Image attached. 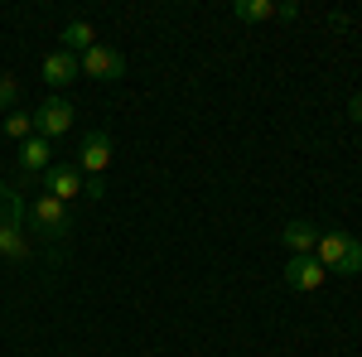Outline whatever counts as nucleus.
<instances>
[{
	"label": "nucleus",
	"instance_id": "nucleus-13",
	"mask_svg": "<svg viewBox=\"0 0 362 357\" xmlns=\"http://www.w3.org/2000/svg\"><path fill=\"white\" fill-rule=\"evenodd\" d=\"M10 222H25V203H20L15 189L0 184V227H10Z\"/></svg>",
	"mask_w": 362,
	"mask_h": 357
},
{
	"label": "nucleus",
	"instance_id": "nucleus-15",
	"mask_svg": "<svg viewBox=\"0 0 362 357\" xmlns=\"http://www.w3.org/2000/svg\"><path fill=\"white\" fill-rule=\"evenodd\" d=\"M15 102H20V83L10 73H0V111H15Z\"/></svg>",
	"mask_w": 362,
	"mask_h": 357
},
{
	"label": "nucleus",
	"instance_id": "nucleus-5",
	"mask_svg": "<svg viewBox=\"0 0 362 357\" xmlns=\"http://www.w3.org/2000/svg\"><path fill=\"white\" fill-rule=\"evenodd\" d=\"M112 136L107 131H87L83 145H78V169H83L87 179H102L107 174V165H112Z\"/></svg>",
	"mask_w": 362,
	"mask_h": 357
},
{
	"label": "nucleus",
	"instance_id": "nucleus-1",
	"mask_svg": "<svg viewBox=\"0 0 362 357\" xmlns=\"http://www.w3.org/2000/svg\"><path fill=\"white\" fill-rule=\"evenodd\" d=\"M314 261H319L329 275H358L362 271V242L348 237V232H319Z\"/></svg>",
	"mask_w": 362,
	"mask_h": 357
},
{
	"label": "nucleus",
	"instance_id": "nucleus-6",
	"mask_svg": "<svg viewBox=\"0 0 362 357\" xmlns=\"http://www.w3.org/2000/svg\"><path fill=\"white\" fill-rule=\"evenodd\" d=\"M324 280H329V271H324L314 256H290V266H285V285H290V290L314 295V290H324Z\"/></svg>",
	"mask_w": 362,
	"mask_h": 357
},
{
	"label": "nucleus",
	"instance_id": "nucleus-18",
	"mask_svg": "<svg viewBox=\"0 0 362 357\" xmlns=\"http://www.w3.org/2000/svg\"><path fill=\"white\" fill-rule=\"evenodd\" d=\"M295 15H300V5H290V0H285V5H276V20H295Z\"/></svg>",
	"mask_w": 362,
	"mask_h": 357
},
{
	"label": "nucleus",
	"instance_id": "nucleus-9",
	"mask_svg": "<svg viewBox=\"0 0 362 357\" xmlns=\"http://www.w3.org/2000/svg\"><path fill=\"white\" fill-rule=\"evenodd\" d=\"M44 193H54L58 203L78 198V193H83V169L78 165H54L49 174H44Z\"/></svg>",
	"mask_w": 362,
	"mask_h": 357
},
{
	"label": "nucleus",
	"instance_id": "nucleus-7",
	"mask_svg": "<svg viewBox=\"0 0 362 357\" xmlns=\"http://www.w3.org/2000/svg\"><path fill=\"white\" fill-rule=\"evenodd\" d=\"M49 169H54V140L29 136L25 145H20V174H25V179H39V174H49Z\"/></svg>",
	"mask_w": 362,
	"mask_h": 357
},
{
	"label": "nucleus",
	"instance_id": "nucleus-3",
	"mask_svg": "<svg viewBox=\"0 0 362 357\" xmlns=\"http://www.w3.org/2000/svg\"><path fill=\"white\" fill-rule=\"evenodd\" d=\"M78 63H83V78H92V83H121L126 78V58L112 44H92Z\"/></svg>",
	"mask_w": 362,
	"mask_h": 357
},
{
	"label": "nucleus",
	"instance_id": "nucleus-17",
	"mask_svg": "<svg viewBox=\"0 0 362 357\" xmlns=\"http://www.w3.org/2000/svg\"><path fill=\"white\" fill-rule=\"evenodd\" d=\"M348 116H353V121L362 126V92H358V97H348Z\"/></svg>",
	"mask_w": 362,
	"mask_h": 357
},
{
	"label": "nucleus",
	"instance_id": "nucleus-8",
	"mask_svg": "<svg viewBox=\"0 0 362 357\" xmlns=\"http://www.w3.org/2000/svg\"><path fill=\"white\" fill-rule=\"evenodd\" d=\"M44 83L49 87H68V83H78L83 78V63H78V54H68V49H58V54H49L44 58Z\"/></svg>",
	"mask_w": 362,
	"mask_h": 357
},
{
	"label": "nucleus",
	"instance_id": "nucleus-11",
	"mask_svg": "<svg viewBox=\"0 0 362 357\" xmlns=\"http://www.w3.org/2000/svg\"><path fill=\"white\" fill-rule=\"evenodd\" d=\"M58 39H63V49H68V54H78V58H83L87 49H92V44H97V29L87 25V20H68V25H63V34H58Z\"/></svg>",
	"mask_w": 362,
	"mask_h": 357
},
{
	"label": "nucleus",
	"instance_id": "nucleus-14",
	"mask_svg": "<svg viewBox=\"0 0 362 357\" xmlns=\"http://www.w3.org/2000/svg\"><path fill=\"white\" fill-rule=\"evenodd\" d=\"M5 136L25 145V140L34 136V116H29V111H5Z\"/></svg>",
	"mask_w": 362,
	"mask_h": 357
},
{
	"label": "nucleus",
	"instance_id": "nucleus-10",
	"mask_svg": "<svg viewBox=\"0 0 362 357\" xmlns=\"http://www.w3.org/2000/svg\"><path fill=\"white\" fill-rule=\"evenodd\" d=\"M280 242L295 251V256H314V247H319V227L305 218H295V222H285L280 227Z\"/></svg>",
	"mask_w": 362,
	"mask_h": 357
},
{
	"label": "nucleus",
	"instance_id": "nucleus-2",
	"mask_svg": "<svg viewBox=\"0 0 362 357\" xmlns=\"http://www.w3.org/2000/svg\"><path fill=\"white\" fill-rule=\"evenodd\" d=\"M25 218L44 242H63V237L73 232V213H68V203H58L54 193H39V198L25 208Z\"/></svg>",
	"mask_w": 362,
	"mask_h": 357
},
{
	"label": "nucleus",
	"instance_id": "nucleus-16",
	"mask_svg": "<svg viewBox=\"0 0 362 357\" xmlns=\"http://www.w3.org/2000/svg\"><path fill=\"white\" fill-rule=\"evenodd\" d=\"M83 193L87 198H107V179H83Z\"/></svg>",
	"mask_w": 362,
	"mask_h": 357
},
{
	"label": "nucleus",
	"instance_id": "nucleus-12",
	"mask_svg": "<svg viewBox=\"0 0 362 357\" xmlns=\"http://www.w3.org/2000/svg\"><path fill=\"white\" fill-rule=\"evenodd\" d=\"M232 15H237V20H247V25L276 20V0H232Z\"/></svg>",
	"mask_w": 362,
	"mask_h": 357
},
{
	"label": "nucleus",
	"instance_id": "nucleus-4",
	"mask_svg": "<svg viewBox=\"0 0 362 357\" xmlns=\"http://www.w3.org/2000/svg\"><path fill=\"white\" fill-rule=\"evenodd\" d=\"M73 102H63V97H49V102H39V111H34V136L44 140H58L73 131Z\"/></svg>",
	"mask_w": 362,
	"mask_h": 357
}]
</instances>
